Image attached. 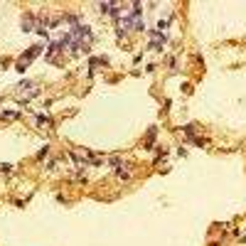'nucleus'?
<instances>
[{
  "mask_svg": "<svg viewBox=\"0 0 246 246\" xmlns=\"http://www.w3.org/2000/svg\"><path fill=\"white\" fill-rule=\"evenodd\" d=\"M22 30L25 32H32V15H27V20H22Z\"/></svg>",
  "mask_w": 246,
  "mask_h": 246,
  "instance_id": "nucleus-1",
  "label": "nucleus"
},
{
  "mask_svg": "<svg viewBox=\"0 0 246 246\" xmlns=\"http://www.w3.org/2000/svg\"><path fill=\"white\" fill-rule=\"evenodd\" d=\"M47 153H49V145H44V148H42V150H39V153H37V160H42V158H44V155H47Z\"/></svg>",
  "mask_w": 246,
  "mask_h": 246,
  "instance_id": "nucleus-3",
  "label": "nucleus"
},
{
  "mask_svg": "<svg viewBox=\"0 0 246 246\" xmlns=\"http://www.w3.org/2000/svg\"><path fill=\"white\" fill-rule=\"evenodd\" d=\"M165 44V42H163ZM163 44H160V42H153V44H150V49H155V52H163Z\"/></svg>",
  "mask_w": 246,
  "mask_h": 246,
  "instance_id": "nucleus-4",
  "label": "nucleus"
},
{
  "mask_svg": "<svg viewBox=\"0 0 246 246\" xmlns=\"http://www.w3.org/2000/svg\"><path fill=\"white\" fill-rule=\"evenodd\" d=\"M182 130H185V133H187V135H190V138H192V135H195V130H197V128H195V125H185V128H182Z\"/></svg>",
  "mask_w": 246,
  "mask_h": 246,
  "instance_id": "nucleus-2",
  "label": "nucleus"
}]
</instances>
